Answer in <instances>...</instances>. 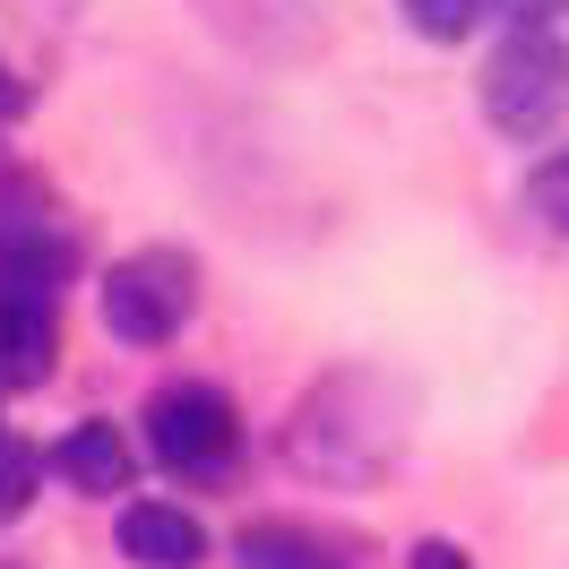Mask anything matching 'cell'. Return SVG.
<instances>
[{
	"label": "cell",
	"instance_id": "30bf717a",
	"mask_svg": "<svg viewBox=\"0 0 569 569\" xmlns=\"http://www.w3.org/2000/svg\"><path fill=\"white\" fill-rule=\"evenodd\" d=\"M406 18H415V36H431V43H458V36H475L483 0H406Z\"/></svg>",
	"mask_w": 569,
	"mask_h": 569
},
{
	"label": "cell",
	"instance_id": "8992f818",
	"mask_svg": "<svg viewBox=\"0 0 569 569\" xmlns=\"http://www.w3.org/2000/svg\"><path fill=\"white\" fill-rule=\"evenodd\" d=\"M242 569H362V543L337 527L259 518V527H242Z\"/></svg>",
	"mask_w": 569,
	"mask_h": 569
},
{
	"label": "cell",
	"instance_id": "7c38bea8",
	"mask_svg": "<svg viewBox=\"0 0 569 569\" xmlns=\"http://www.w3.org/2000/svg\"><path fill=\"white\" fill-rule=\"evenodd\" d=\"M406 569H475V561H466L458 543H440V535H431V543H415V561H406Z\"/></svg>",
	"mask_w": 569,
	"mask_h": 569
},
{
	"label": "cell",
	"instance_id": "4fadbf2b",
	"mask_svg": "<svg viewBox=\"0 0 569 569\" xmlns=\"http://www.w3.org/2000/svg\"><path fill=\"white\" fill-rule=\"evenodd\" d=\"M527 18H552V0H518V27H527Z\"/></svg>",
	"mask_w": 569,
	"mask_h": 569
},
{
	"label": "cell",
	"instance_id": "6da1fadb",
	"mask_svg": "<svg viewBox=\"0 0 569 569\" xmlns=\"http://www.w3.org/2000/svg\"><path fill=\"white\" fill-rule=\"evenodd\" d=\"M406 431H415V406H406L397 380L337 371V380H320V389L293 406L284 458H293V475H311V483H371V475H389L406 458Z\"/></svg>",
	"mask_w": 569,
	"mask_h": 569
},
{
	"label": "cell",
	"instance_id": "52a82bcc",
	"mask_svg": "<svg viewBox=\"0 0 569 569\" xmlns=\"http://www.w3.org/2000/svg\"><path fill=\"white\" fill-rule=\"evenodd\" d=\"M121 552L139 569H199L208 561V527L173 500H130L121 509Z\"/></svg>",
	"mask_w": 569,
	"mask_h": 569
},
{
	"label": "cell",
	"instance_id": "8fae6325",
	"mask_svg": "<svg viewBox=\"0 0 569 569\" xmlns=\"http://www.w3.org/2000/svg\"><path fill=\"white\" fill-rule=\"evenodd\" d=\"M527 208L569 233V147H561V156H543V164L527 173Z\"/></svg>",
	"mask_w": 569,
	"mask_h": 569
},
{
	"label": "cell",
	"instance_id": "277c9868",
	"mask_svg": "<svg viewBox=\"0 0 569 569\" xmlns=\"http://www.w3.org/2000/svg\"><path fill=\"white\" fill-rule=\"evenodd\" d=\"M147 449L173 475H208V466L233 458V406L199 380H173V389L147 397Z\"/></svg>",
	"mask_w": 569,
	"mask_h": 569
},
{
	"label": "cell",
	"instance_id": "3957f363",
	"mask_svg": "<svg viewBox=\"0 0 569 569\" xmlns=\"http://www.w3.org/2000/svg\"><path fill=\"white\" fill-rule=\"evenodd\" d=\"M199 311V268L181 250H130L104 277V328L130 346H164L181 337V320Z\"/></svg>",
	"mask_w": 569,
	"mask_h": 569
},
{
	"label": "cell",
	"instance_id": "5b68a950",
	"mask_svg": "<svg viewBox=\"0 0 569 569\" xmlns=\"http://www.w3.org/2000/svg\"><path fill=\"white\" fill-rule=\"evenodd\" d=\"M61 355V328H52V293H18L0 284V389H36Z\"/></svg>",
	"mask_w": 569,
	"mask_h": 569
},
{
	"label": "cell",
	"instance_id": "ba28073f",
	"mask_svg": "<svg viewBox=\"0 0 569 569\" xmlns=\"http://www.w3.org/2000/svg\"><path fill=\"white\" fill-rule=\"evenodd\" d=\"M130 466L139 458H130V440H121L112 423H78L70 440H61V475H70L78 492H104V500L130 492Z\"/></svg>",
	"mask_w": 569,
	"mask_h": 569
},
{
	"label": "cell",
	"instance_id": "5bb4252c",
	"mask_svg": "<svg viewBox=\"0 0 569 569\" xmlns=\"http://www.w3.org/2000/svg\"><path fill=\"white\" fill-rule=\"evenodd\" d=\"M0 96H9V87H0Z\"/></svg>",
	"mask_w": 569,
	"mask_h": 569
},
{
	"label": "cell",
	"instance_id": "7a4b0ae2",
	"mask_svg": "<svg viewBox=\"0 0 569 569\" xmlns=\"http://www.w3.org/2000/svg\"><path fill=\"white\" fill-rule=\"evenodd\" d=\"M483 112H492V130H509V139H543L569 112V52L543 27H518L492 52V70H483Z\"/></svg>",
	"mask_w": 569,
	"mask_h": 569
},
{
	"label": "cell",
	"instance_id": "9c48e42d",
	"mask_svg": "<svg viewBox=\"0 0 569 569\" xmlns=\"http://www.w3.org/2000/svg\"><path fill=\"white\" fill-rule=\"evenodd\" d=\"M36 483H43V458L18 431H0V518H18V509L36 500Z\"/></svg>",
	"mask_w": 569,
	"mask_h": 569
}]
</instances>
